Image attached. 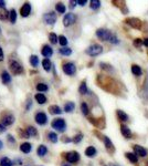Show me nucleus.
Here are the masks:
<instances>
[{
  "label": "nucleus",
  "mask_w": 148,
  "mask_h": 166,
  "mask_svg": "<svg viewBox=\"0 0 148 166\" xmlns=\"http://www.w3.org/2000/svg\"><path fill=\"white\" fill-rule=\"evenodd\" d=\"M9 69H10V72L15 75H20V74L23 73V66L17 60H10L9 61Z\"/></svg>",
  "instance_id": "1"
},
{
  "label": "nucleus",
  "mask_w": 148,
  "mask_h": 166,
  "mask_svg": "<svg viewBox=\"0 0 148 166\" xmlns=\"http://www.w3.org/2000/svg\"><path fill=\"white\" fill-rule=\"evenodd\" d=\"M102 52H103V46L97 44V43H94L85 50V53L90 57H97Z\"/></svg>",
  "instance_id": "2"
},
{
  "label": "nucleus",
  "mask_w": 148,
  "mask_h": 166,
  "mask_svg": "<svg viewBox=\"0 0 148 166\" xmlns=\"http://www.w3.org/2000/svg\"><path fill=\"white\" fill-rule=\"evenodd\" d=\"M51 126L59 132H64L66 128V123L63 119H54L51 123Z\"/></svg>",
  "instance_id": "3"
},
{
  "label": "nucleus",
  "mask_w": 148,
  "mask_h": 166,
  "mask_svg": "<svg viewBox=\"0 0 148 166\" xmlns=\"http://www.w3.org/2000/svg\"><path fill=\"white\" fill-rule=\"evenodd\" d=\"M112 32L107 29H104V28H101V29H97L96 30V37H97L100 40L102 41H108L109 38L112 37Z\"/></svg>",
  "instance_id": "4"
},
{
  "label": "nucleus",
  "mask_w": 148,
  "mask_h": 166,
  "mask_svg": "<svg viewBox=\"0 0 148 166\" xmlns=\"http://www.w3.org/2000/svg\"><path fill=\"white\" fill-rule=\"evenodd\" d=\"M64 157L69 164H74V163H78L80 161V154L76 151L67 152L66 154H64Z\"/></svg>",
  "instance_id": "5"
},
{
  "label": "nucleus",
  "mask_w": 148,
  "mask_h": 166,
  "mask_svg": "<svg viewBox=\"0 0 148 166\" xmlns=\"http://www.w3.org/2000/svg\"><path fill=\"white\" fill-rule=\"evenodd\" d=\"M1 122L0 123L2 124V125H4V126H10V125H12V124L15 123V116H13V114H11V113H4V114H2L1 115Z\"/></svg>",
  "instance_id": "6"
},
{
  "label": "nucleus",
  "mask_w": 148,
  "mask_h": 166,
  "mask_svg": "<svg viewBox=\"0 0 148 166\" xmlns=\"http://www.w3.org/2000/svg\"><path fill=\"white\" fill-rule=\"evenodd\" d=\"M62 70L63 72L67 74V75H74V74L76 73V66H75L73 62H66V63H64L62 66Z\"/></svg>",
  "instance_id": "7"
},
{
  "label": "nucleus",
  "mask_w": 148,
  "mask_h": 166,
  "mask_svg": "<svg viewBox=\"0 0 148 166\" xmlns=\"http://www.w3.org/2000/svg\"><path fill=\"white\" fill-rule=\"evenodd\" d=\"M76 15H74V13H72V12H70V13H66L65 15H64V18H63V26L64 27H70V26H72V24H74V23L76 22Z\"/></svg>",
  "instance_id": "8"
},
{
  "label": "nucleus",
  "mask_w": 148,
  "mask_h": 166,
  "mask_svg": "<svg viewBox=\"0 0 148 166\" xmlns=\"http://www.w3.org/2000/svg\"><path fill=\"white\" fill-rule=\"evenodd\" d=\"M43 21L47 24H49V26H52V24H54L56 22V15L53 11L47 12L43 15Z\"/></svg>",
  "instance_id": "9"
},
{
  "label": "nucleus",
  "mask_w": 148,
  "mask_h": 166,
  "mask_svg": "<svg viewBox=\"0 0 148 166\" xmlns=\"http://www.w3.org/2000/svg\"><path fill=\"white\" fill-rule=\"evenodd\" d=\"M125 22L127 23V24H129L132 28H134V29H141V21H140L138 18H127V19L125 20Z\"/></svg>",
  "instance_id": "10"
},
{
  "label": "nucleus",
  "mask_w": 148,
  "mask_h": 166,
  "mask_svg": "<svg viewBox=\"0 0 148 166\" xmlns=\"http://www.w3.org/2000/svg\"><path fill=\"white\" fill-rule=\"evenodd\" d=\"M34 120L39 125H45L48 122V116L44 112H38L34 116Z\"/></svg>",
  "instance_id": "11"
},
{
  "label": "nucleus",
  "mask_w": 148,
  "mask_h": 166,
  "mask_svg": "<svg viewBox=\"0 0 148 166\" xmlns=\"http://www.w3.org/2000/svg\"><path fill=\"white\" fill-rule=\"evenodd\" d=\"M102 139L104 141V144H105V147L107 152H108L109 154H114L115 153V147H114V144L112 143V141L109 139V137L107 136H102Z\"/></svg>",
  "instance_id": "12"
},
{
  "label": "nucleus",
  "mask_w": 148,
  "mask_h": 166,
  "mask_svg": "<svg viewBox=\"0 0 148 166\" xmlns=\"http://www.w3.org/2000/svg\"><path fill=\"white\" fill-rule=\"evenodd\" d=\"M41 54H42L45 59H49L50 57H52V54H53V49H52L49 44H44V46H42V49H41Z\"/></svg>",
  "instance_id": "13"
},
{
  "label": "nucleus",
  "mask_w": 148,
  "mask_h": 166,
  "mask_svg": "<svg viewBox=\"0 0 148 166\" xmlns=\"http://www.w3.org/2000/svg\"><path fill=\"white\" fill-rule=\"evenodd\" d=\"M133 150H134V154L138 155V156H140V157H145V156H147V151L145 150L143 146H140V145H134L133 146Z\"/></svg>",
  "instance_id": "14"
},
{
  "label": "nucleus",
  "mask_w": 148,
  "mask_h": 166,
  "mask_svg": "<svg viewBox=\"0 0 148 166\" xmlns=\"http://www.w3.org/2000/svg\"><path fill=\"white\" fill-rule=\"evenodd\" d=\"M30 13H31V4H29V2H26V4H23V6L21 7V9H20V15L26 18V17H28Z\"/></svg>",
  "instance_id": "15"
},
{
  "label": "nucleus",
  "mask_w": 148,
  "mask_h": 166,
  "mask_svg": "<svg viewBox=\"0 0 148 166\" xmlns=\"http://www.w3.org/2000/svg\"><path fill=\"white\" fill-rule=\"evenodd\" d=\"M121 133L123 134L124 137L126 139H130L132 137V131H130V128L128 126H126L124 124H122L121 125Z\"/></svg>",
  "instance_id": "16"
},
{
  "label": "nucleus",
  "mask_w": 148,
  "mask_h": 166,
  "mask_svg": "<svg viewBox=\"0 0 148 166\" xmlns=\"http://www.w3.org/2000/svg\"><path fill=\"white\" fill-rule=\"evenodd\" d=\"M32 150V145L31 143H29V142H24L20 145V151L24 153V154H29Z\"/></svg>",
  "instance_id": "17"
},
{
  "label": "nucleus",
  "mask_w": 148,
  "mask_h": 166,
  "mask_svg": "<svg viewBox=\"0 0 148 166\" xmlns=\"http://www.w3.org/2000/svg\"><path fill=\"white\" fill-rule=\"evenodd\" d=\"M1 82H2L4 84H9V83L11 82V75H10L8 71H6V70L1 72Z\"/></svg>",
  "instance_id": "18"
},
{
  "label": "nucleus",
  "mask_w": 148,
  "mask_h": 166,
  "mask_svg": "<svg viewBox=\"0 0 148 166\" xmlns=\"http://www.w3.org/2000/svg\"><path fill=\"white\" fill-rule=\"evenodd\" d=\"M49 111H50L51 114H56V115H60L62 114V110L59 105H50L49 106Z\"/></svg>",
  "instance_id": "19"
},
{
  "label": "nucleus",
  "mask_w": 148,
  "mask_h": 166,
  "mask_svg": "<svg viewBox=\"0 0 148 166\" xmlns=\"http://www.w3.org/2000/svg\"><path fill=\"white\" fill-rule=\"evenodd\" d=\"M47 153H48V147L45 146V145H43V144L39 145L38 150H37V154L39 155L40 157H43V156L47 155Z\"/></svg>",
  "instance_id": "20"
},
{
  "label": "nucleus",
  "mask_w": 148,
  "mask_h": 166,
  "mask_svg": "<svg viewBox=\"0 0 148 166\" xmlns=\"http://www.w3.org/2000/svg\"><path fill=\"white\" fill-rule=\"evenodd\" d=\"M34 99L39 104H44L47 102V97L44 94H42V93H37L34 95Z\"/></svg>",
  "instance_id": "21"
},
{
  "label": "nucleus",
  "mask_w": 148,
  "mask_h": 166,
  "mask_svg": "<svg viewBox=\"0 0 148 166\" xmlns=\"http://www.w3.org/2000/svg\"><path fill=\"white\" fill-rule=\"evenodd\" d=\"M26 132H27V134L29 137H34V136H38V131H37V128L34 126H28L26 128Z\"/></svg>",
  "instance_id": "22"
},
{
  "label": "nucleus",
  "mask_w": 148,
  "mask_h": 166,
  "mask_svg": "<svg viewBox=\"0 0 148 166\" xmlns=\"http://www.w3.org/2000/svg\"><path fill=\"white\" fill-rule=\"evenodd\" d=\"M96 153H97V151L94 146H89L85 150V155L87 157H94L96 155Z\"/></svg>",
  "instance_id": "23"
},
{
  "label": "nucleus",
  "mask_w": 148,
  "mask_h": 166,
  "mask_svg": "<svg viewBox=\"0 0 148 166\" xmlns=\"http://www.w3.org/2000/svg\"><path fill=\"white\" fill-rule=\"evenodd\" d=\"M13 165V162L11 159L7 157V156H4L0 159V166H12Z\"/></svg>",
  "instance_id": "24"
},
{
  "label": "nucleus",
  "mask_w": 148,
  "mask_h": 166,
  "mask_svg": "<svg viewBox=\"0 0 148 166\" xmlns=\"http://www.w3.org/2000/svg\"><path fill=\"white\" fill-rule=\"evenodd\" d=\"M117 117H118V120L122 121V122L128 121V115H127L124 111H122V110H117Z\"/></svg>",
  "instance_id": "25"
},
{
  "label": "nucleus",
  "mask_w": 148,
  "mask_h": 166,
  "mask_svg": "<svg viewBox=\"0 0 148 166\" xmlns=\"http://www.w3.org/2000/svg\"><path fill=\"white\" fill-rule=\"evenodd\" d=\"M42 66H43V69H44V71L49 72V71L51 70V68H52V63H51L50 59H43Z\"/></svg>",
  "instance_id": "26"
},
{
  "label": "nucleus",
  "mask_w": 148,
  "mask_h": 166,
  "mask_svg": "<svg viewBox=\"0 0 148 166\" xmlns=\"http://www.w3.org/2000/svg\"><path fill=\"white\" fill-rule=\"evenodd\" d=\"M74 108H75V104H74L73 102H66L65 104H64V111L66 113L73 112Z\"/></svg>",
  "instance_id": "27"
},
{
  "label": "nucleus",
  "mask_w": 148,
  "mask_h": 166,
  "mask_svg": "<svg viewBox=\"0 0 148 166\" xmlns=\"http://www.w3.org/2000/svg\"><path fill=\"white\" fill-rule=\"evenodd\" d=\"M8 18H9V21H10L11 23L16 22V20H17V11H16V9H11V10L9 11Z\"/></svg>",
  "instance_id": "28"
},
{
  "label": "nucleus",
  "mask_w": 148,
  "mask_h": 166,
  "mask_svg": "<svg viewBox=\"0 0 148 166\" xmlns=\"http://www.w3.org/2000/svg\"><path fill=\"white\" fill-rule=\"evenodd\" d=\"M132 72L134 75H137V77H139V75L143 74V71L140 69V66H137V64H133L132 66Z\"/></svg>",
  "instance_id": "29"
},
{
  "label": "nucleus",
  "mask_w": 148,
  "mask_h": 166,
  "mask_svg": "<svg viewBox=\"0 0 148 166\" xmlns=\"http://www.w3.org/2000/svg\"><path fill=\"white\" fill-rule=\"evenodd\" d=\"M58 42L61 44V46H62V48H64V46H67L69 41H67V38H66L65 35H59V37H58Z\"/></svg>",
  "instance_id": "30"
},
{
  "label": "nucleus",
  "mask_w": 148,
  "mask_h": 166,
  "mask_svg": "<svg viewBox=\"0 0 148 166\" xmlns=\"http://www.w3.org/2000/svg\"><path fill=\"white\" fill-rule=\"evenodd\" d=\"M30 64H31L33 68H37V66H38V64H39V58H38V55L32 54L31 57H30Z\"/></svg>",
  "instance_id": "31"
},
{
  "label": "nucleus",
  "mask_w": 148,
  "mask_h": 166,
  "mask_svg": "<svg viewBox=\"0 0 148 166\" xmlns=\"http://www.w3.org/2000/svg\"><path fill=\"white\" fill-rule=\"evenodd\" d=\"M48 139L52 143H56L58 142V134L54 133V132H49L48 133Z\"/></svg>",
  "instance_id": "32"
},
{
  "label": "nucleus",
  "mask_w": 148,
  "mask_h": 166,
  "mask_svg": "<svg viewBox=\"0 0 148 166\" xmlns=\"http://www.w3.org/2000/svg\"><path fill=\"white\" fill-rule=\"evenodd\" d=\"M60 54H62V55H65V57H69L72 54V50H71L70 48H67V46H64V48H61L60 50H59Z\"/></svg>",
  "instance_id": "33"
},
{
  "label": "nucleus",
  "mask_w": 148,
  "mask_h": 166,
  "mask_svg": "<svg viewBox=\"0 0 148 166\" xmlns=\"http://www.w3.org/2000/svg\"><path fill=\"white\" fill-rule=\"evenodd\" d=\"M35 89L38 90L39 92H47L48 90H49V86L45 83H38L37 86H35Z\"/></svg>",
  "instance_id": "34"
},
{
  "label": "nucleus",
  "mask_w": 148,
  "mask_h": 166,
  "mask_svg": "<svg viewBox=\"0 0 148 166\" xmlns=\"http://www.w3.org/2000/svg\"><path fill=\"white\" fill-rule=\"evenodd\" d=\"M9 11L6 10V8L0 7V20H7L8 19Z\"/></svg>",
  "instance_id": "35"
},
{
  "label": "nucleus",
  "mask_w": 148,
  "mask_h": 166,
  "mask_svg": "<svg viewBox=\"0 0 148 166\" xmlns=\"http://www.w3.org/2000/svg\"><path fill=\"white\" fill-rule=\"evenodd\" d=\"M55 10H56L59 13H65L66 8L62 2H58V4H55Z\"/></svg>",
  "instance_id": "36"
},
{
  "label": "nucleus",
  "mask_w": 148,
  "mask_h": 166,
  "mask_svg": "<svg viewBox=\"0 0 148 166\" xmlns=\"http://www.w3.org/2000/svg\"><path fill=\"white\" fill-rule=\"evenodd\" d=\"M78 92L81 94H86L89 92V89H87V85H86V82L83 81L81 84H80V88H78Z\"/></svg>",
  "instance_id": "37"
},
{
  "label": "nucleus",
  "mask_w": 148,
  "mask_h": 166,
  "mask_svg": "<svg viewBox=\"0 0 148 166\" xmlns=\"http://www.w3.org/2000/svg\"><path fill=\"white\" fill-rule=\"evenodd\" d=\"M126 157L130 161V163H133V164H136L137 162H138V159H137V156L134 153H126Z\"/></svg>",
  "instance_id": "38"
},
{
  "label": "nucleus",
  "mask_w": 148,
  "mask_h": 166,
  "mask_svg": "<svg viewBox=\"0 0 148 166\" xmlns=\"http://www.w3.org/2000/svg\"><path fill=\"white\" fill-rule=\"evenodd\" d=\"M101 1H98V0H92L90 2V7L92 10H97L98 8L101 7Z\"/></svg>",
  "instance_id": "39"
},
{
  "label": "nucleus",
  "mask_w": 148,
  "mask_h": 166,
  "mask_svg": "<svg viewBox=\"0 0 148 166\" xmlns=\"http://www.w3.org/2000/svg\"><path fill=\"white\" fill-rule=\"evenodd\" d=\"M81 111H82V113L84 115H87V114H89L90 108H89V106L86 104V102H82V103H81Z\"/></svg>",
  "instance_id": "40"
},
{
  "label": "nucleus",
  "mask_w": 148,
  "mask_h": 166,
  "mask_svg": "<svg viewBox=\"0 0 148 166\" xmlns=\"http://www.w3.org/2000/svg\"><path fill=\"white\" fill-rule=\"evenodd\" d=\"M49 40H50V42L52 44H56L58 43V35H55L54 32H51L49 35Z\"/></svg>",
  "instance_id": "41"
},
{
  "label": "nucleus",
  "mask_w": 148,
  "mask_h": 166,
  "mask_svg": "<svg viewBox=\"0 0 148 166\" xmlns=\"http://www.w3.org/2000/svg\"><path fill=\"white\" fill-rule=\"evenodd\" d=\"M83 139V134L82 133H78V134H76V135L74 136L73 137V139H72V142L73 143H75V144H78Z\"/></svg>",
  "instance_id": "42"
},
{
  "label": "nucleus",
  "mask_w": 148,
  "mask_h": 166,
  "mask_svg": "<svg viewBox=\"0 0 148 166\" xmlns=\"http://www.w3.org/2000/svg\"><path fill=\"white\" fill-rule=\"evenodd\" d=\"M108 41H109L111 43H113V44H118V43H119V40L117 39V37H116L115 35H112V37L109 38Z\"/></svg>",
  "instance_id": "43"
},
{
  "label": "nucleus",
  "mask_w": 148,
  "mask_h": 166,
  "mask_svg": "<svg viewBox=\"0 0 148 166\" xmlns=\"http://www.w3.org/2000/svg\"><path fill=\"white\" fill-rule=\"evenodd\" d=\"M100 66H101L102 69H104V70H107V71H112L113 72L114 71V69L112 68V66H109V64H105V63H100Z\"/></svg>",
  "instance_id": "44"
},
{
  "label": "nucleus",
  "mask_w": 148,
  "mask_h": 166,
  "mask_svg": "<svg viewBox=\"0 0 148 166\" xmlns=\"http://www.w3.org/2000/svg\"><path fill=\"white\" fill-rule=\"evenodd\" d=\"M18 132H19V134H20V137L21 139H29V136H28V134H27V132H26V130H21V128H19L18 130Z\"/></svg>",
  "instance_id": "45"
},
{
  "label": "nucleus",
  "mask_w": 148,
  "mask_h": 166,
  "mask_svg": "<svg viewBox=\"0 0 148 166\" xmlns=\"http://www.w3.org/2000/svg\"><path fill=\"white\" fill-rule=\"evenodd\" d=\"M141 44H143V40L139 38H137L134 40V46H136V48H140L141 46Z\"/></svg>",
  "instance_id": "46"
},
{
  "label": "nucleus",
  "mask_w": 148,
  "mask_h": 166,
  "mask_svg": "<svg viewBox=\"0 0 148 166\" xmlns=\"http://www.w3.org/2000/svg\"><path fill=\"white\" fill-rule=\"evenodd\" d=\"M7 141H8L9 143H11V144L16 143V139H13V136H12V135H7Z\"/></svg>",
  "instance_id": "47"
},
{
  "label": "nucleus",
  "mask_w": 148,
  "mask_h": 166,
  "mask_svg": "<svg viewBox=\"0 0 148 166\" xmlns=\"http://www.w3.org/2000/svg\"><path fill=\"white\" fill-rule=\"evenodd\" d=\"M4 50H2V48L0 46V62L4 61Z\"/></svg>",
  "instance_id": "48"
},
{
  "label": "nucleus",
  "mask_w": 148,
  "mask_h": 166,
  "mask_svg": "<svg viewBox=\"0 0 148 166\" xmlns=\"http://www.w3.org/2000/svg\"><path fill=\"white\" fill-rule=\"evenodd\" d=\"M76 4H80V6H85L86 4H87V1H86V0H78V1H76Z\"/></svg>",
  "instance_id": "49"
},
{
  "label": "nucleus",
  "mask_w": 148,
  "mask_h": 166,
  "mask_svg": "<svg viewBox=\"0 0 148 166\" xmlns=\"http://www.w3.org/2000/svg\"><path fill=\"white\" fill-rule=\"evenodd\" d=\"M31 104H32L31 100H28V103H27V105H26V110H27V111H29V110H30V108H31Z\"/></svg>",
  "instance_id": "50"
},
{
  "label": "nucleus",
  "mask_w": 148,
  "mask_h": 166,
  "mask_svg": "<svg viewBox=\"0 0 148 166\" xmlns=\"http://www.w3.org/2000/svg\"><path fill=\"white\" fill-rule=\"evenodd\" d=\"M76 6V1H70V9H73Z\"/></svg>",
  "instance_id": "51"
},
{
  "label": "nucleus",
  "mask_w": 148,
  "mask_h": 166,
  "mask_svg": "<svg viewBox=\"0 0 148 166\" xmlns=\"http://www.w3.org/2000/svg\"><path fill=\"white\" fill-rule=\"evenodd\" d=\"M4 132H6V126L0 123V133H4Z\"/></svg>",
  "instance_id": "52"
},
{
  "label": "nucleus",
  "mask_w": 148,
  "mask_h": 166,
  "mask_svg": "<svg viewBox=\"0 0 148 166\" xmlns=\"http://www.w3.org/2000/svg\"><path fill=\"white\" fill-rule=\"evenodd\" d=\"M143 44L146 46H148V38H145L144 40H143Z\"/></svg>",
  "instance_id": "53"
},
{
  "label": "nucleus",
  "mask_w": 148,
  "mask_h": 166,
  "mask_svg": "<svg viewBox=\"0 0 148 166\" xmlns=\"http://www.w3.org/2000/svg\"><path fill=\"white\" fill-rule=\"evenodd\" d=\"M16 163L18 164V165H21V164H22V159H17Z\"/></svg>",
  "instance_id": "54"
},
{
  "label": "nucleus",
  "mask_w": 148,
  "mask_h": 166,
  "mask_svg": "<svg viewBox=\"0 0 148 166\" xmlns=\"http://www.w3.org/2000/svg\"><path fill=\"white\" fill-rule=\"evenodd\" d=\"M4 6H6V2L4 1H0V7L4 8Z\"/></svg>",
  "instance_id": "55"
},
{
  "label": "nucleus",
  "mask_w": 148,
  "mask_h": 166,
  "mask_svg": "<svg viewBox=\"0 0 148 166\" xmlns=\"http://www.w3.org/2000/svg\"><path fill=\"white\" fill-rule=\"evenodd\" d=\"M2 147H4V143H2V141L0 139V151L2 150Z\"/></svg>",
  "instance_id": "56"
},
{
  "label": "nucleus",
  "mask_w": 148,
  "mask_h": 166,
  "mask_svg": "<svg viewBox=\"0 0 148 166\" xmlns=\"http://www.w3.org/2000/svg\"><path fill=\"white\" fill-rule=\"evenodd\" d=\"M63 142H65V143H69V142H71L70 139H63Z\"/></svg>",
  "instance_id": "57"
},
{
  "label": "nucleus",
  "mask_w": 148,
  "mask_h": 166,
  "mask_svg": "<svg viewBox=\"0 0 148 166\" xmlns=\"http://www.w3.org/2000/svg\"><path fill=\"white\" fill-rule=\"evenodd\" d=\"M61 166H71V164H69V163H62Z\"/></svg>",
  "instance_id": "58"
},
{
  "label": "nucleus",
  "mask_w": 148,
  "mask_h": 166,
  "mask_svg": "<svg viewBox=\"0 0 148 166\" xmlns=\"http://www.w3.org/2000/svg\"><path fill=\"white\" fill-rule=\"evenodd\" d=\"M0 35H1V28H0Z\"/></svg>",
  "instance_id": "59"
},
{
  "label": "nucleus",
  "mask_w": 148,
  "mask_h": 166,
  "mask_svg": "<svg viewBox=\"0 0 148 166\" xmlns=\"http://www.w3.org/2000/svg\"><path fill=\"white\" fill-rule=\"evenodd\" d=\"M112 166H118V165H115V164H114V165H112Z\"/></svg>",
  "instance_id": "60"
},
{
  "label": "nucleus",
  "mask_w": 148,
  "mask_h": 166,
  "mask_svg": "<svg viewBox=\"0 0 148 166\" xmlns=\"http://www.w3.org/2000/svg\"><path fill=\"white\" fill-rule=\"evenodd\" d=\"M147 164H148V163H147Z\"/></svg>",
  "instance_id": "61"
}]
</instances>
